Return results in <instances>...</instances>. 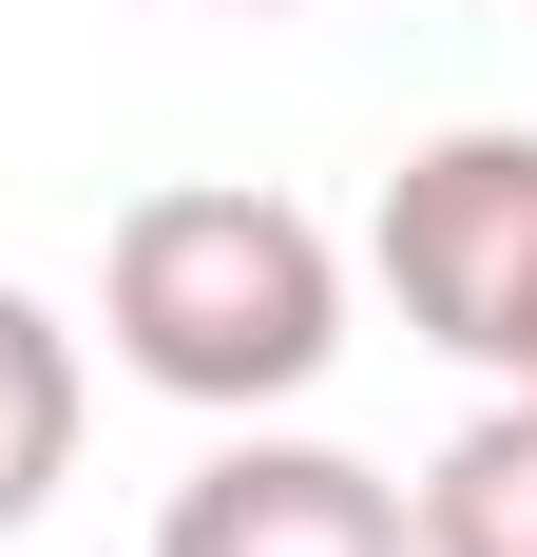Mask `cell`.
Here are the masks:
<instances>
[{"instance_id": "obj_3", "label": "cell", "mask_w": 537, "mask_h": 557, "mask_svg": "<svg viewBox=\"0 0 537 557\" xmlns=\"http://www.w3.org/2000/svg\"><path fill=\"white\" fill-rule=\"evenodd\" d=\"M154 557H423L403 539V481L346 443H268V423H230L192 481H173Z\"/></svg>"}, {"instance_id": "obj_5", "label": "cell", "mask_w": 537, "mask_h": 557, "mask_svg": "<svg viewBox=\"0 0 537 557\" xmlns=\"http://www.w3.org/2000/svg\"><path fill=\"white\" fill-rule=\"evenodd\" d=\"M403 539L423 557H537V385H499L480 423L403 481Z\"/></svg>"}, {"instance_id": "obj_4", "label": "cell", "mask_w": 537, "mask_h": 557, "mask_svg": "<svg viewBox=\"0 0 537 557\" xmlns=\"http://www.w3.org/2000/svg\"><path fill=\"white\" fill-rule=\"evenodd\" d=\"M77 404H97V385H77V327L0 270V539L58 519V481H77Z\"/></svg>"}, {"instance_id": "obj_1", "label": "cell", "mask_w": 537, "mask_h": 557, "mask_svg": "<svg viewBox=\"0 0 537 557\" xmlns=\"http://www.w3.org/2000/svg\"><path fill=\"white\" fill-rule=\"evenodd\" d=\"M97 346L192 423H268V404H308L346 366V250L268 173H173L97 250Z\"/></svg>"}, {"instance_id": "obj_6", "label": "cell", "mask_w": 537, "mask_h": 557, "mask_svg": "<svg viewBox=\"0 0 537 557\" xmlns=\"http://www.w3.org/2000/svg\"><path fill=\"white\" fill-rule=\"evenodd\" d=\"M230 20H308V0H230Z\"/></svg>"}, {"instance_id": "obj_2", "label": "cell", "mask_w": 537, "mask_h": 557, "mask_svg": "<svg viewBox=\"0 0 537 557\" xmlns=\"http://www.w3.org/2000/svg\"><path fill=\"white\" fill-rule=\"evenodd\" d=\"M384 288H403V327L441 346V366H480V385H519L537 366V135L519 115H461V135H423V154L384 173Z\"/></svg>"}]
</instances>
